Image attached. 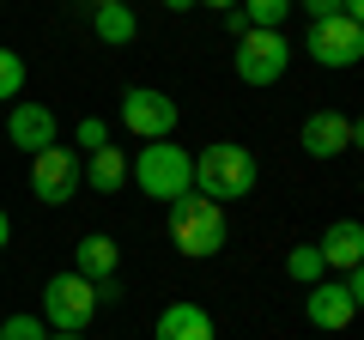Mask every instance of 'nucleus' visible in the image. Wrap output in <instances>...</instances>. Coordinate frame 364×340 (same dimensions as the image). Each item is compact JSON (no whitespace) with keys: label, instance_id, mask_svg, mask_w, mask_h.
Segmentation results:
<instances>
[{"label":"nucleus","instance_id":"17","mask_svg":"<svg viewBox=\"0 0 364 340\" xmlns=\"http://www.w3.org/2000/svg\"><path fill=\"white\" fill-rule=\"evenodd\" d=\"M237 13L249 18V31H286L291 0H237Z\"/></svg>","mask_w":364,"mask_h":340},{"label":"nucleus","instance_id":"6","mask_svg":"<svg viewBox=\"0 0 364 340\" xmlns=\"http://www.w3.org/2000/svg\"><path fill=\"white\" fill-rule=\"evenodd\" d=\"M231 61H237L243 85H279L286 67H291V43H286V31H243Z\"/></svg>","mask_w":364,"mask_h":340},{"label":"nucleus","instance_id":"26","mask_svg":"<svg viewBox=\"0 0 364 340\" xmlns=\"http://www.w3.org/2000/svg\"><path fill=\"white\" fill-rule=\"evenodd\" d=\"M195 6H213V13H231L237 0H195Z\"/></svg>","mask_w":364,"mask_h":340},{"label":"nucleus","instance_id":"19","mask_svg":"<svg viewBox=\"0 0 364 340\" xmlns=\"http://www.w3.org/2000/svg\"><path fill=\"white\" fill-rule=\"evenodd\" d=\"M286 274L298 280V286H316V280L328 274V267H322V255H316V243H304V249H291V255H286Z\"/></svg>","mask_w":364,"mask_h":340},{"label":"nucleus","instance_id":"22","mask_svg":"<svg viewBox=\"0 0 364 340\" xmlns=\"http://www.w3.org/2000/svg\"><path fill=\"white\" fill-rule=\"evenodd\" d=\"M291 6H304L310 18H334L340 13V0H291Z\"/></svg>","mask_w":364,"mask_h":340},{"label":"nucleus","instance_id":"5","mask_svg":"<svg viewBox=\"0 0 364 340\" xmlns=\"http://www.w3.org/2000/svg\"><path fill=\"white\" fill-rule=\"evenodd\" d=\"M364 310V274H322L316 286H304V316H310V328H322V334H340V328H352V316Z\"/></svg>","mask_w":364,"mask_h":340},{"label":"nucleus","instance_id":"10","mask_svg":"<svg viewBox=\"0 0 364 340\" xmlns=\"http://www.w3.org/2000/svg\"><path fill=\"white\" fill-rule=\"evenodd\" d=\"M298 146L310 158H340V152L358 146V122H352L346 110H310L304 128H298Z\"/></svg>","mask_w":364,"mask_h":340},{"label":"nucleus","instance_id":"13","mask_svg":"<svg viewBox=\"0 0 364 340\" xmlns=\"http://www.w3.org/2000/svg\"><path fill=\"white\" fill-rule=\"evenodd\" d=\"M152 340H213V310L207 304H188V298L164 304L158 322H152Z\"/></svg>","mask_w":364,"mask_h":340},{"label":"nucleus","instance_id":"23","mask_svg":"<svg viewBox=\"0 0 364 340\" xmlns=\"http://www.w3.org/2000/svg\"><path fill=\"white\" fill-rule=\"evenodd\" d=\"M104 304H122V280H97V310Z\"/></svg>","mask_w":364,"mask_h":340},{"label":"nucleus","instance_id":"21","mask_svg":"<svg viewBox=\"0 0 364 340\" xmlns=\"http://www.w3.org/2000/svg\"><path fill=\"white\" fill-rule=\"evenodd\" d=\"M73 140L85 146V152H104V146H109V122H104V116H79Z\"/></svg>","mask_w":364,"mask_h":340},{"label":"nucleus","instance_id":"3","mask_svg":"<svg viewBox=\"0 0 364 340\" xmlns=\"http://www.w3.org/2000/svg\"><path fill=\"white\" fill-rule=\"evenodd\" d=\"M128 176H134L140 195H152V201H164V207H170L176 195L195 188V152H182V146H170V140H146L140 158L128 164Z\"/></svg>","mask_w":364,"mask_h":340},{"label":"nucleus","instance_id":"20","mask_svg":"<svg viewBox=\"0 0 364 340\" xmlns=\"http://www.w3.org/2000/svg\"><path fill=\"white\" fill-rule=\"evenodd\" d=\"M0 340H49V328H43L31 310H18V316H6V322H0Z\"/></svg>","mask_w":364,"mask_h":340},{"label":"nucleus","instance_id":"14","mask_svg":"<svg viewBox=\"0 0 364 340\" xmlns=\"http://www.w3.org/2000/svg\"><path fill=\"white\" fill-rule=\"evenodd\" d=\"M116 267H122V249H116V237H104V231L79 237V249H73V274H85L91 286H97V280H116Z\"/></svg>","mask_w":364,"mask_h":340},{"label":"nucleus","instance_id":"24","mask_svg":"<svg viewBox=\"0 0 364 340\" xmlns=\"http://www.w3.org/2000/svg\"><path fill=\"white\" fill-rule=\"evenodd\" d=\"M340 18H358L364 25V0H340Z\"/></svg>","mask_w":364,"mask_h":340},{"label":"nucleus","instance_id":"25","mask_svg":"<svg viewBox=\"0 0 364 340\" xmlns=\"http://www.w3.org/2000/svg\"><path fill=\"white\" fill-rule=\"evenodd\" d=\"M13 243V219H6V207H0V249Z\"/></svg>","mask_w":364,"mask_h":340},{"label":"nucleus","instance_id":"9","mask_svg":"<svg viewBox=\"0 0 364 340\" xmlns=\"http://www.w3.org/2000/svg\"><path fill=\"white\" fill-rule=\"evenodd\" d=\"M79 188H85V176H79V152H67V146H43V152L31 158V195H37L43 207H67Z\"/></svg>","mask_w":364,"mask_h":340},{"label":"nucleus","instance_id":"7","mask_svg":"<svg viewBox=\"0 0 364 340\" xmlns=\"http://www.w3.org/2000/svg\"><path fill=\"white\" fill-rule=\"evenodd\" d=\"M304 55H310L316 67H358L364 61V25L358 18H310V31H304Z\"/></svg>","mask_w":364,"mask_h":340},{"label":"nucleus","instance_id":"11","mask_svg":"<svg viewBox=\"0 0 364 340\" xmlns=\"http://www.w3.org/2000/svg\"><path fill=\"white\" fill-rule=\"evenodd\" d=\"M55 134H61V122H55V110L37 104V97H18V104L6 110V140L25 158H37L43 146H55Z\"/></svg>","mask_w":364,"mask_h":340},{"label":"nucleus","instance_id":"16","mask_svg":"<svg viewBox=\"0 0 364 340\" xmlns=\"http://www.w3.org/2000/svg\"><path fill=\"white\" fill-rule=\"evenodd\" d=\"M79 176H85V188H97V195H116V188L128 183V158H122V146L91 152V164H79Z\"/></svg>","mask_w":364,"mask_h":340},{"label":"nucleus","instance_id":"2","mask_svg":"<svg viewBox=\"0 0 364 340\" xmlns=\"http://www.w3.org/2000/svg\"><path fill=\"white\" fill-rule=\"evenodd\" d=\"M255 176H261L255 152L237 146V140H219V146H200V152H195V195L219 201V207H225V201L255 195Z\"/></svg>","mask_w":364,"mask_h":340},{"label":"nucleus","instance_id":"27","mask_svg":"<svg viewBox=\"0 0 364 340\" xmlns=\"http://www.w3.org/2000/svg\"><path fill=\"white\" fill-rule=\"evenodd\" d=\"M188 6H195V0H164V13H188Z\"/></svg>","mask_w":364,"mask_h":340},{"label":"nucleus","instance_id":"29","mask_svg":"<svg viewBox=\"0 0 364 340\" xmlns=\"http://www.w3.org/2000/svg\"><path fill=\"white\" fill-rule=\"evenodd\" d=\"M91 6H116V0H91ZM122 6H128V0H122Z\"/></svg>","mask_w":364,"mask_h":340},{"label":"nucleus","instance_id":"1","mask_svg":"<svg viewBox=\"0 0 364 340\" xmlns=\"http://www.w3.org/2000/svg\"><path fill=\"white\" fill-rule=\"evenodd\" d=\"M225 237H231V219H225L219 201L207 195H176L170 201V243H176V255H188V262H213L225 249Z\"/></svg>","mask_w":364,"mask_h":340},{"label":"nucleus","instance_id":"12","mask_svg":"<svg viewBox=\"0 0 364 340\" xmlns=\"http://www.w3.org/2000/svg\"><path fill=\"white\" fill-rule=\"evenodd\" d=\"M316 255H322L328 274H358L364 267V225L358 219H334L322 237H316Z\"/></svg>","mask_w":364,"mask_h":340},{"label":"nucleus","instance_id":"18","mask_svg":"<svg viewBox=\"0 0 364 340\" xmlns=\"http://www.w3.org/2000/svg\"><path fill=\"white\" fill-rule=\"evenodd\" d=\"M18 92H25V55L0 49V104H18Z\"/></svg>","mask_w":364,"mask_h":340},{"label":"nucleus","instance_id":"28","mask_svg":"<svg viewBox=\"0 0 364 340\" xmlns=\"http://www.w3.org/2000/svg\"><path fill=\"white\" fill-rule=\"evenodd\" d=\"M49 340H85V334H49Z\"/></svg>","mask_w":364,"mask_h":340},{"label":"nucleus","instance_id":"15","mask_svg":"<svg viewBox=\"0 0 364 340\" xmlns=\"http://www.w3.org/2000/svg\"><path fill=\"white\" fill-rule=\"evenodd\" d=\"M91 37L109 43V49H128L134 37H140V18H134V6H91Z\"/></svg>","mask_w":364,"mask_h":340},{"label":"nucleus","instance_id":"8","mask_svg":"<svg viewBox=\"0 0 364 340\" xmlns=\"http://www.w3.org/2000/svg\"><path fill=\"white\" fill-rule=\"evenodd\" d=\"M116 116H122V128L140 134V140H170V134H176V97H164L158 85H128L122 104H116Z\"/></svg>","mask_w":364,"mask_h":340},{"label":"nucleus","instance_id":"4","mask_svg":"<svg viewBox=\"0 0 364 340\" xmlns=\"http://www.w3.org/2000/svg\"><path fill=\"white\" fill-rule=\"evenodd\" d=\"M91 316H97V286L85 274H49L43 280V328L49 334H85Z\"/></svg>","mask_w":364,"mask_h":340}]
</instances>
